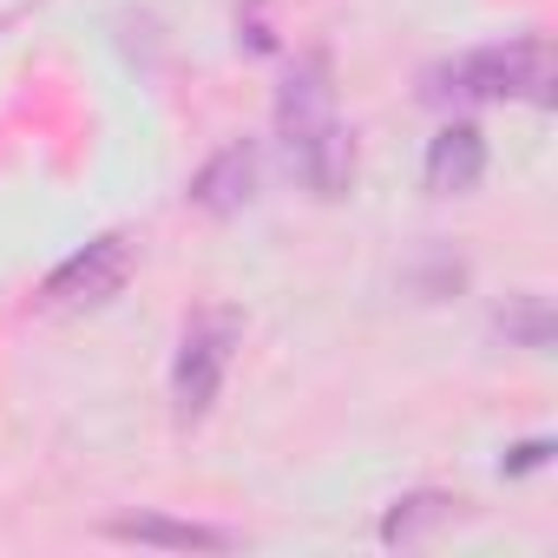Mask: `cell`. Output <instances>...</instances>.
<instances>
[{
	"label": "cell",
	"mask_w": 558,
	"mask_h": 558,
	"mask_svg": "<svg viewBox=\"0 0 558 558\" xmlns=\"http://www.w3.org/2000/svg\"><path fill=\"white\" fill-rule=\"evenodd\" d=\"M230 355H236V316L230 310H204L184 323L178 349H171V414L178 427H197L230 375Z\"/></svg>",
	"instance_id": "3957f363"
},
{
	"label": "cell",
	"mask_w": 558,
	"mask_h": 558,
	"mask_svg": "<svg viewBox=\"0 0 558 558\" xmlns=\"http://www.w3.org/2000/svg\"><path fill=\"white\" fill-rule=\"evenodd\" d=\"M125 276H132V236L106 230L86 250H73L66 263H53V276L40 283V303L47 310H99L125 290Z\"/></svg>",
	"instance_id": "277c9868"
},
{
	"label": "cell",
	"mask_w": 558,
	"mask_h": 558,
	"mask_svg": "<svg viewBox=\"0 0 558 558\" xmlns=\"http://www.w3.org/2000/svg\"><path fill=\"white\" fill-rule=\"evenodd\" d=\"M106 532L119 545H151V551H230L236 545V532L197 525V519H171V512H119V519H106Z\"/></svg>",
	"instance_id": "8992f818"
},
{
	"label": "cell",
	"mask_w": 558,
	"mask_h": 558,
	"mask_svg": "<svg viewBox=\"0 0 558 558\" xmlns=\"http://www.w3.org/2000/svg\"><path fill=\"white\" fill-rule=\"evenodd\" d=\"M499 329H506V342H525V349H551V310H545V296H519V303L499 316Z\"/></svg>",
	"instance_id": "9c48e42d"
},
{
	"label": "cell",
	"mask_w": 558,
	"mask_h": 558,
	"mask_svg": "<svg viewBox=\"0 0 558 558\" xmlns=\"http://www.w3.org/2000/svg\"><path fill=\"white\" fill-rule=\"evenodd\" d=\"M276 138L290 151V171L316 191V197H342L355 178V138L336 119V86H329V60L303 53L283 86H276Z\"/></svg>",
	"instance_id": "6da1fadb"
},
{
	"label": "cell",
	"mask_w": 558,
	"mask_h": 558,
	"mask_svg": "<svg viewBox=\"0 0 558 558\" xmlns=\"http://www.w3.org/2000/svg\"><path fill=\"white\" fill-rule=\"evenodd\" d=\"M421 99L427 106H493V99L551 106V40L545 34H519V40L466 47V53H453V60L421 73Z\"/></svg>",
	"instance_id": "7a4b0ae2"
},
{
	"label": "cell",
	"mask_w": 558,
	"mask_h": 558,
	"mask_svg": "<svg viewBox=\"0 0 558 558\" xmlns=\"http://www.w3.org/2000/svg\"><path fill=\"white\" fill-rule=\"evenodd\" d=\"M538 466H551V440H545V434L506 447V460H499V473H538Z\"/></svg>",
	"instance_id": "30bf717a"
},
{
	"label": "cell",
	"mask_w": 558,
	"mask_h": 558,
	"mask_svg": "<svg viewBox=\"0 0 558 558\" xmlns=\"http://www.w3.org/2000/svg\"><path fill=\"white\" fill-rule=\"evenodd\" d=\"M447 512H453L447 493H401V499L381 512V545H414V538H427Z\"/></svg>",
	"instance_id": "ba28073f"
},
{
	"label": "cell",
	"mask_w": 558,
	"mask_h": 558,
	"mask_svg": "<svg viewBox=\"0 0 558 558\" xmlns=\"http://www.w3.org/2000/svg\"><path fill=\"white\" fill-rule=\"evenodd\" d=\"M427 191L434 197H460V191H473L480 178H486V138H480V125H466V119H453V125H440L434 132V145H427Z\"/></svg>",
	"instance_id": "52a82bcc"
},
{
	"label": "cell",
	"mask_w": 558,
	"mask_h": 558,
	"mask_svg": "<svg viewBox=\"0 0 558 558\" xmlns=\"http://www.w3.org/2000/svg\"><path fill=\"white\" fill-rule=\"evenodd\" d=\"M256 171H263V165H256V145H250V138H230L217 158L197 165V178H191L184 197H191L197 210H210V217H236V210L256 197Z\"/></svg>",
	"instance_id": "5b68a950"
}]
</instances>
